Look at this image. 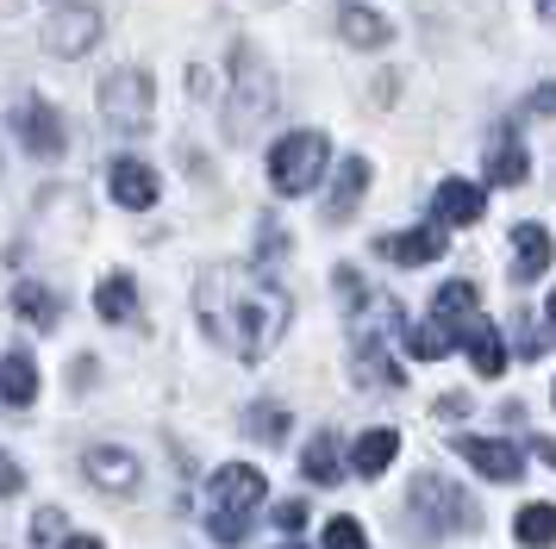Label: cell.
<instances>
[{"label":"cell","mask_w":556,"mask_h":549,"mask_svg":"<svg viewBox=\"0 0 556 549\" xmlns=\"http://www.w3.org/2000/svg\"><path fill=\"white\" fill-rule=\"evenodd\" d=\"M194 312L201 331L238 362H263L294 324V299L281 294L256 263H213L194 281Z\"/></svg>","instance_id":"cell-1"},{"label":"cell","mask_w":556,"mask_h":549,"mask_svg":"<svg viewBox=\"0 0 556 549\" xmlns=\"http://www.w3.org/2000/svg\"><path fill=\"white\" fill-rule=\"evenodd\" d=\"M263 499H269V481L263 469L251 462H226V469L206 481V537L213 544H244L251 537V519L263 512Z\"/></svg>","instance_id":"cell-2"},{"label":"cell","mask_w":556,"mask_h":549,"mask_svg":"<svg viewBox=\"0 0 556 549\" xmlns=\"http://www.w3.org/2000/svg\"><path fill=\"white\" fill-rule=\"evenodd\" d=\"M276 75H269V63L256 56L251 44L231 50V88L226 100H219V113H226V131L238 138V144H251L256 131L269 125V113H276Z\"/></svg>","instance_id":"cell-3"},{"label":"cell","mask_w":556,"mask_h":549,"mask_svg":"<svg viewBox=\"0 0 556 549\" xmlns=\"http://www.w3.org/2000/svg\"><path fill=\"white\" fill-rule=\"evenodd\" d=\"M101 119L119 131V138H138L151 131L156 119V81L138 63H119V69L101 75Z\"/></svg>","instance_id":"cell-4"},{"label":"cell","mask_w":556,"mask_h":549,"mask_svg":"<svg viewBox=\"0 0 556 549\" xmlns=\"http://www.w3.org/2000/svg\"><path fill=\"white\" fill-rule=\"evenodd\" d=\"M331 163V144H326V131H288L276 150H269V188L288 200H301L319 188V175H326Z\"/></svg>","instance_id":"cell-5"},{"label":"cell","mask_w":556,"mask_h":549,"mask_svg":"<svg viewBox=\"0 0 556 549\" xmlns=\"http://www.w3.org/2000/svg\"><path fill=\"white\" fill-rule=\"evenodd\" d=\"M406 506H413L419 531H431V537L476 531V499L463 494L456 481H444V474H419V481H413V494H406Z\"/></svg>","instance_id":"cell-6"},{"label":"cell","mask_w":556,"mask_h":549,"mask_svg":"<svg viewBox=\"0 0 556 549\" xmlns=\"http://www.w3.org/2000/svg\"><path fill=\"white\" fill-rule=\"evenodd\" d=\"M94 44H101V13L88 0H63L45 20V50L51 56H88Z\"/></svg>","instance_id":"cell-7"},{"label":"cell","mask_w":556,"mask_h":549,"mask_svg":"<svg viewBox=\"0 0 556 549\" xmlns=\"http://www.w3.org/2000/svg\"><path fill=\"white\" fill-rule=\"evenodd\" d=\"M13 131H20V150H31L38 163L63 156V144H70V131H63V113H56L51 100H38V94H26L20 106H13Z\"/></svg>","instance_id":"cell-8"},{"label":"cell","mask_w":556,"mask_h":549,"mask_svg":"<svg viewBox=\"0 0 556 549\" xmlns=\"http://www.w3.org/2000/svg\"><path fill=\"white\" fill-rule=\"evenodd\" d=\"M456 349H469V369L481 374V381H501L506 374V337H501V324L494 319H469L456 324Z\"/></svg>","instance_id":"cell-9"},{"label":"cell","mask_w":556,"mask_h":549,"mask_svg":"<svg viewBox=\"0 0 556 549\" xmlns=\"http://www.w3.org/2000/svg\"><path fill=\"white\" fill-rule=\"evenodd\" d=\"M451 449L476 474H488V481H519V474H526V449L506 444V437H456Z\"/></svg>","instance_id":"cell-10"},{"label":"cell","mask_w":556,"mask_h":549,"mask_svg":"<svg viewBox=\"0 0 556 549\" xmlns=\"http://www.w3.org/2000/svg\"><path fill=\"white\" fill-rule=\"evenodd\" d=\"M106 194L119 200L126 213H151L156 200H163V181H156L151 163H138V156H119V163L106 169Z\"/></svg>","instance_id":"cell-11"},{"label":"cell","mask_w":556,"mask_h":549,"mask_svg":"<svg viewBox=\"0 0 556 549\" xmlns=\"http://www.w3.org/2000/svg\"><path fill=\"white\" fill-rule=\"evenodd\" d=\"M81 474H88V487H101V494H138V456L131 449H113V444H94L81 456Z\"/></svg>","instance_id":"cell-12"},{"label":"cell","mask_w":556,"mask_h":549,"mask_svg":"<svg viewBox=\"0 0 556 549\" xmlns=\"http://www.w3.org/2000/svg\"><path fill=\"white\" fill-rule=\"evenodd\" d=\"M381 256L394 263V269H419V263H438L444 256V225H413V231H388L381 238Z\"/></svg>","instance_id":"cell-13"},{"label":"cell","mask_w":556,"mask_h":549,"mask_svg":"<svg viewBox=\"0 0 556 549\" xmlns=\"http://www.w3.org/2000/svg\"><path fill=\"white\" fill-rule=\"evenodd\" d=\"M556 263V244L544 225H513V288H526V281H544Z\"/></svg>","instance_id":"cell-14"},{"label":"cell","mask_w":556,"mask_h":549,"mask_svg":"<svg viewBox=\"0 0 556 549\" xmlns=\"http://www.w3.org/2000/svg\"><path fill=\"white\" fill-rule=\"evenodd\" d=\"M431 213H438V225H476L481 213H488V188H481V181H463V175H451V181H438Z\"/></svg>","instance_id":"cell-15"},{"label":"cell","mask_w":556,"mask_h":549,"mask_svg":"<svg viewBox=\"0 0 556 549\" xmlns=\"http://www.w3.org/2000/svg\"><path fill=\"white\" fill-rule=\"evenodd\" d=\"M338 31H344L351 50H388V38H394V25L381 20L376 7H363V0H344L338 7Z\"/></svg>","instance_id":"cell-16"},{"label":"cell","mask_w":556,"mask_h":549,"mask_svg":"<svg viewBox=\"0 0 556 549\" xmlns=\"http://www.w3.org/2000/svg\"><path fill=\"white\" fill-rule=\"evenodd\" d=\"M526 175H531L526 144H519L513 125H501V131H494V150H488V188H519Z\"/></svg>","instance_id":"cell-17"},{"label":"cell","mask_w":556,"mask_h":549,"mask_svg":"<svg viewBox=\"0 0 556 549\" xmlns=\"http://www.w3.org/2000/svg\"><path fill=\"white\" fill-rule=\"evenodd\" d=\"M394 456H401V431H394V424H376V431H363L351 444V469L363 474V481H376V474L394 469Z\"/></svg>","instance_id":"cell-18"},{"label":"cell","mask_w":556,"mask_h":549,"mask_svg":"<svg viewBox=\"0 0 556 549\" xmlns=\"http://www.w3.org/2000/svg\"><path fill=\"white\" fill-rule=\"evenodd\" d=\"M363 194H369V156H351V163L338 169V188H331V200H326V219L351 225V213L363 206Z\"/></svg>","instance_id":"cell-19"},{"label":"cell","mask_w":556,"mask_h":549,"mask_svg":"<svg viewBox=\"0 0 556 549\" xmlns=\"http://www.w3.org/2000/svg\"><path fill=\"white\" fill-rule=\"evenodd\" d=\"M0 399H7L13 412H26L31 399H38V362H31L26 349L0 356Z\"/></svg>","instance_id":"cell-20"},{"label":"cell","mask_w":556,"mask_h":549,"mask_svg":"<svg viewBox=\"0 0 556 549\" xmlns=\"http://www.w3.org/2000/svg\"><path fill=\"white\" fill-rule=\"evenodd\" d=\"M94 312H101L106 324H131L138 319V281H131L126 269L101 274V288H94Z\"/></svg>","instance_id":"cell-21"},{"label":"cell","mask_w":556,"mask_h":549,"mask_svg":"<svg viewBox=\"0 0 556 549\" xmlns=\"http://www.w3.org/2000/svg\"><path fill=\"white\" fill-rule=\"evenodd\" d=\"M401 344H406L413 362H438V356H451L456 349V331L451 324H438V319H413V324H401Z\"/></svg>","instance_id":"cell-22"},{"label":"cell","mask_w":556,"mask_h":549,"mask_svg":"<svg viewBox=\"0 0 556 549\" xmlns=\"http://www.w3.org/2000/svg\"><path fill=\"white\" fill-rule=\"evenodd\" d=\"M301 474L313 487H338V481H344V456H338V437H331V431H319V437L301 449Z\"/></svg>","instance_id":"cell-23"},{"label":"cell","mask_w":556,"mask_h":549,"mask_svg":"<svg viewBox=\"0 0 556 549\" xmlns=\"http://www.w3.org/2000/svg\"><path fill=\"white\" fill-rule=\"evenodd\" d=\"M13 312H20L31 331H51V324L63 319V299H56L51 288H38V281H20V288H13Z\"/></svg>","instance_id":"cell-24"},{"label":"cell","mask_w":556,"mask_h":549,"mask_svg":"<svg viewBox=\"0 0 556 549\" xmlns=\"http://www.w3.org/2000/svg\"><path fill=\"white\" fill-rule=\"evenodd\" d=\"M513 537H519L526 549H556V506H551V499L526 506V512L513 519Z\"/></svg>","instance_id":"cell-25"},{"label":"cell","mask_w":556,"mask_h":549,"mask_svg":"<svg viewBox=\"0 0 556 549\" xmlns=\"http://www.w3.org/2000/svg\"><path fill=\"white\" fill-rule=\"evenodd\" d=\"M476 299H481V294H476V281H444V288H438V299H431V319L456 331V324L476 312Z\"/></svg>","instance_id":"cell-26"},{"label":"cell","mask_w":556,"mask_h":549,"mask_svg":"<svg viewBox=\"0 0 556 549\" xmlns=\"http://www.w3.org/2000/svg\"><path fill=\"white\" fill-rule=\"evenodd\" d=\"M244 431H251L256 444H281L288 437V406H251L244 412Z\"/></svg>","instance_id":"cell-27"},{"label":"cell","mask_w":556,"mask_h":549,"mask_svg":"<svg viewBox=\"0 0 556 549\" xmlns=\"http://www.w3.org/2000/svg\"><path fill=\"white\" fill-rule=\"evenodd\" d=\"M326 549H369V537H363L356 519H331L326 524Z\"/></svg>","instance_id":"cell-28"},{"label":"cell","mask_w":556,"mask_h":549,"mask_svg":"<svg viewBox=\"0 0 556 549\" xmlns=\"http://www.w3.org/2000/svg\"><path fill=\"white\" fill-rule=\"evenodd\" d=\"M256 244H263V263H276V256H288V231H281L276 219H263V231H256Z\"/></svg>","instance_id":"cell-29"},{"label":"cell","mask_w":556,"mask_h":549,"mask_svg":"<svg viewBox=\"0 0 556 549\" xmlns=\"http://www.w3.org/2000/svg\"><path fill=\"white\" fill-rule=\"evenodd\" d=\"M31 537H38V544H56V537H63V512H56V506H45V512L31 519Z\"/></svg>","instance_id":"cell-30"},{"label":"cell","mask_w":556,"mask_h":549,"mask_svg":"<svg viewBox=\"0 0 556 549\" xmlns=\"http://www.w3.org/2000/svg\"><path fill=\"white\" fill-rule=\"evenodd\" d=\"M276 531H288V537L306 531V506H301V499H281V506H276Z\"/></svg>","instance_id":"cell-31"},{"label":"cell","mask_w":556,"mask_h":549,"mask_svg":"<svg viewBox=\"0 0 556 549\" xmlns=\"http://www.w3.org/2000/svg\"><path fill=\"white\" fill-rule=\"evenodd\" d=\"M531 113H556V81H544V88H531Z\"/></svg>","instance_id":"cell-32"},{"label":"cell","mask_w":556,"mask_h":549,"mask_svg":"<svg viewBox=\"0 0 556 549\" xmlns=\"http://www.w3.org/2000/svg\"><path fill=\"white\" fill-rule=\"evenodd\" d=\"M531 449H538V456H544V462L556 469V437H531Z\"/></svg>","instance_id":"cell-33"},{"label":"cell","mask_w":556,"mask_h":549,"mask_svg":"<svg viewBox=\"0 0 556 549\" xmlns=\"http://www.w3.org/2000/svg\"><path fill=\"white\" fill-rule=\"evenodd\" d=\"M56 549H106V544H101V537H63Z\"/></svg>","instance_id":"cell-34"},{"label":"cell","mask_w":556,"mask_h":549,"mask_svg":"<svg viewBox=\"0 0 556 549\" xmlns=\"http://www.w3.org/2000/svg\"><path fill=\"white\" fill-rule=\"evenodd\" d=\"M544 319H551V331H556V288H551V299H544Z\"/></svg>","instance_id":"cell-35"},{"label":"cell","mask_w":556,"mask_h":549,"mask_svg":"<svg viewBox=\"0 0 556 549\" xmlns=\"http://www.w3.org/2000/svg\"><path fill=\"white\" fill-rule=\"evenodd\" d=\"M538 13H544V20H556V0H538Z\"/></svg>","instance_id":"cell-36"},{"label":"cell","mask_w":556,"mask_h":549,"mask_svg":"<svg viewBox=\"0 0 556 549\" xmlns=\"http://www.w3.org/2000/svg\"><path fill=\"white\" fill-rule=\"evenodd\" d=\"M281 549H301V544H281Z\"/></svg>","instance_id":"cell-37"}]
</instances>
